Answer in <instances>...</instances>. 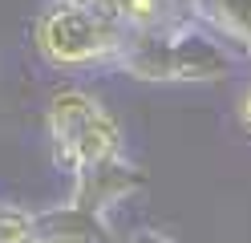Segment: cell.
I'll return each instance as SVG.
<instances>
[{
	"mask_svg": "<svg viewBox=\"0 0 251 243\" xmlns=\"http://www.w3.org/2000/svg\"><path fill=\"white\" fill-rule=\"evenodd\" d=\"M191 12L231 49L251 57V0H191Z\"/></svg>",
	"mask_w": 251,
	"mask_h": 243,
	"instance_id": "5b68a950",
	"label": "cell"
},
{
	"mask_svg": "<svg viewBox=\"0 0 251 243\" xmlns=\"http://www.w3.org/2000/svg\"><path fill=\"white\" fill-rule=\"evenodd\" d=\"M134 37V25L89 0H49L37 16L33 45L57 69H98L114 65Z\"/></svg>",
	"mask_w": 251,
	"mask_h": 243,
	"instance_id": "7a4b0ae2",
	"label": "cell"
},
{
	"mask_svg": "<svg viewBox=\"0 0 251 243\" xmlns=\"http://www.w3.org/2000/svg\"><path fill=\"white\" fill-rule=\"evenodd\" d=\"M239 122L251 130V85L243 89V97H239Z\"/></svg>",
	"mask_w": 251,
	"mask_h": 243,
	"instance_id": "9c48e42d",
	"label": "cell"
},
{
	"mask_svg": "<svg viewBox=\"0 0 251 243\" xmlns=\"http://www.w3.org/2000/svg\"><path fill=\"white\" fill-rule=\"evenodd\" d=\"M122 243H175V235H166V231H154V227H142V231H130Z\"/></svg>",
	"mask_w": 251,
	"mask_h": 243,
	"instance_id": "ba28073f",
	"label": "cell"
},
{
	"mask_svg": "<svg viewBox=\"0 0 251 243\" xmlns=\"http://www.w3.org/2000/svg\"><path fill=\"white\" fill-rule=\"evenodd\" d=\"M37 235L41 243H118L105 215L89 211L81 203H57L49 211H37Z\"/></svg>",
	"mask_w": 251,
	"mask_h": 243,
	"instance_id": "277c9868",
	"label": "cell"
},
{
	"mask_svg": "<svg viewBox=\"0 0 251 243\" xmlns=\"http://www.w3.org/2000/svg\"><path fill=\"white\" fill-rule=\"evenodd\" d=\"M89 4H101V8H109V12H118L122 21H130L134 28L195 16V12H191V0H89Z\"/></svg>",
	"mask_w": 251,
	"mask_h": 243,
	"instance_id": "8992f818",
	"label": "cell"
},
{
	"mask_svg": "<svg viewBox=\"0 0 251 243\" xmlns=\"http://www.w3.org/2000/svg\"><path fill=\"white\" fill-rule=\"evenodd\" d=\"M45 126H49L57 162L69 174H85V170H98V166H109V162L126 158L118 118L85 89L53 93Z\"/></svg>",
	"mask_w": 251,
	"mask_h": 243,
	"instance_id": "3957f363",
	"label": "cell"
},
{
	"mask_svg": "<svg viewBox=\"0 0 251 243\" xmlns=\"http://www.w3.org/2000/svg\"><path fill=\"white\" fill-rule=\"evenodd\" d=\"M0 243H41V235H37V211H25L17 203L0 199Z\"/></svg>",
	"mask_w": 251,
	"mask_h": 243,
	"instance_id": "52a82bcc",
	"label": "cell"
},
{
	"mask_svg": "<svg viewBox=\"0 0 251 243\" xmlns=\"http://www.w3.org/2000/svg\"><path fill=\"white\" fill-rule=\"evenodd\" d=\"M118 69L154 85H195V81L227 77L235 69V57L215 28H207L199 16H182V21L134 28Z\"/></svg>",
	"mask_w": 251,
	"mask_h": 243,
	"instance_id": "6da1fadb",
	"label": "cell"
}]
</instances>
